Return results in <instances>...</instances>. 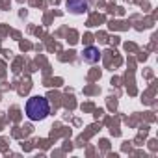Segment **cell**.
<instances>
[{
    "instance_id": "cell-1",
    "label": "cell",
    "mask_w": 158,
    "mask_h": 158,
    "mask_svg": "<svg viewBox=\"0 0 158 158\" xmlns=\"http://www.w3.org/2000/svg\"><path fill=\"white\" fill-rule=\"evenodd\" d=\"M50 114V104L45 97H32L26 102V115L30 121H43Z\"/></svg>"
},
{
    "instance_id": "cell-2",
    "label": "cell",
    "mask_w": 158,
    "mask_h": 158,
    "mask_svg": "<svg viewBox=\"0 0 158 158\" xmlns=\"http://www.w3.org/2000/svg\"><path fill=\"white\" fill-rule=\"evenodd\" d=\"M67 10L71 13H86L88 11V0H67Z\"/></svg>"
},
{
    "instance_id": "cell-3",
    "label": "cell",
    "mask_w": 158,
    "mask_h": 158,
    "mask_svg": "<svg viewBox=\"0 0 158 158\" xmlns=\"http://www.w3.org/2000/svg\"><path fill=\"white\" fill-rule=\"evenodd\" d=\"M82 60H84L86 63H97V61L101 60V52H99V48H97V47H88V48H84V52H82Z\"/></svg>"
}]
</instances>
